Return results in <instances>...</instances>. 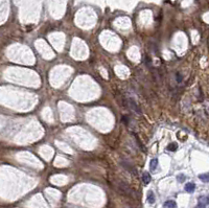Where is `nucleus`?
Instances as JSON below:
<instances>
[{
    "instance_id": "obj_3",
    "label": "nucleus",
    "mask_w": 209,
    "mask_h": 208,
    "mask_svg": "<svg viewBox=\"0 0 209 208\" xmlns=\"http://www.w3.org/2000/svg\"><path fill=\"white\" fill-rule=\"evenodd\" d=\"M176 207H177V204H176V202L175 201H172V200L166 201L163 205V208H176Z\"/></svg>"
},
{
    "instance_id": "obj_5",
    "label": "nucleus",
    "mask_w": 209,
    "mask_h": 208,
    "mask_svg": "<svg viewBox=\"0 0 209 208\" xmlns=\"http://www.w3.org/2000/svg\"><path fill=\"white\" fill-rule=\"evenodd\" d=\"M155 201H156V198H155V194L153 191H149V194H147V202L149 204H154Z\"/></svg>"
},
{
    "instance_id": "obj_11",
    "label": "nucleus",
    "mask_w": 209,
    "mask_h": 208,
    "mask_svg": "<svg viewBox=\"0 0 209 208\" xmlns=\"http://www.w3.org/2000/svg\"><path fill=\"white\" fill-rule=\"evenodd\" d=\"M185 178H186V177H185V175H183V174H180V175H178L177 176V180L181 183L185 181Z\"/></svg>"
},
{
    "instance_id": "obj_13",
    "label": "nucleus",
    "mask_w": 209,
    "mask_h": 208,
    "mask_svg": "<svg viewBox=\"0 0 209 208\" xmlns=\"http://www.w3.org/2000/svg\"><path fill=\"white\" fill-rule=\"evenodd\" d=\"M195 208H205V205H203V204H201V203H199L198 205L195 206Z\"/></svg>"
},
{
    "instance_id": "obj_2",
    "label": "nucleus",
    "mask_w": 209,
    "mask_h": 208,
    "mask_svg": "<svg viewBox=\"0 0 209 208\" xmlns=\"http://www.w3.org/2000/svg\"><path fill=\"white\" fill-rule=\"evenodd\" d=\"M142 181L144 184H149L151 182V175L147 172H144L142 174Z\"/></svg>"
},
{
    "instance_id": "obj_9",
    "label": "nucleus",
    "mask_w": 209,
    "mask_h": 208,
    "mask_svg": "<svg viewBox=\"0 0 209 208\" xmlns=\"http://www.w3.org/2000/svg\"><path fill=\"white\" fill-rule=\"evenodd\" d=\"M177 149H178L177 143H174V142H172V143H170V145H169L168 147H167V150L170 151V152H175V151L177 150Z\"/></svg>"
},
{
    "instance_id": "obj_1",
    "label": "nucleus",
    "mask_w": 209,
    "mask_h": 208,
    "mask_svg": "<svg viewBox=\"0 0 209 208\" xmlns=\"http://www.w3.org/2000/svg\"><path fill=\"white\" fill-rule=\"evenodd\" d=\"M117 186H118V190L120 191L122 194H126V196H132V194H133L132 188L130 187V186L126 184V183L119 182Z\"/></svg>"
},
{
    "instance_id": "obj_4",
    "label": "nucleus",
    "mask_w": 209,
    "mask_h": 208,
    "mask_svg": "<svg viewBox=\"0 0 209 208\" xmlns=\"http://www.w3.org/2000/svg\"><path fill=\"white\" fill-rule=\"evenodd\" d=\"M195 189V185L193 183H187V184H185V190L187 192H193Z\"/></svg>"
},
{
    "instance_id": "obj_12",
    "label": "nucleus",
    "mask_w": 209,
    "mask_h": 208,
    "mask_svg": "<svg viewBox=\"0 0 209 208\" xmlns=\"http://www.w3.org/2000/svg\"><path fill=\"white\" fill-rule=\"evenodd\" d=\"M176 76H177V82L178 83H181V82H182V80H183V78H182V75L180 74V73H177V75H176Z\"/></svg>"
},
{
    "instance_id": "obj_7",
    "label": "nucleus",
    "mask_w": 209,
    "mask_h": 208,
    "mask_svg": "<svg viewBox=\"0 0 209 208\" xmlns=\"http://www.w3.org/2000/svg\"><path fill=\"white\" fill-rule=\"evenodd\" d=\"M149 166H151V170L152 171H155L156 168H157V166H158V159H153V160H151V163H149Z\"/></svg>"
},
{
    "instance_id": "obj_8",
    "label": "nucleus",
    "mask_w": 209,
    "mask_h": 208,
    "mask_svg": "<svg viewBox=\"0 0 209 208\" xmlns=\"http://www.w3.org/2000/svg\"><path fill=\"white\" fill-rule=\"evenodd\" d=\"M199 202H200L201 204H203V205L206 206L207 204H208V198H207V197H205V196L200 197V198H199Z\"/></svg>"
},
{
    "instance_id": "obj_10",
    "label": "nucleus",
    "mask_w": 209,
    "mask_h": 208,
    "mask_svg": "<svg viewBox=\"0 0 209 208\" xmlns=\"http://www.w3.org/2000/svg\"><path fill=\"white\" fill-rule=\"evenodd\" d=\"M201 181H203V182H208V174H203V175H200L199 176Z\"/></svg>"
},
{
    "instance_id": "obj_6",
    "label": "nucleus",
    "mask_w": 209,
    "mask_h": 208,
    "mask_svg": "<svg viewBox=\"0 0 209 208\" xmlns=\"http://www.w3.org/2000/svg\"><path fill=\"white\" fill-rule=\"evenodd\" d=\"M129 105H130V107H131V109H132L133 111H136L137 113H140V109L137 107V105L135 104V101H131V99H130Z\"/></svg>"
}]
</instances>
